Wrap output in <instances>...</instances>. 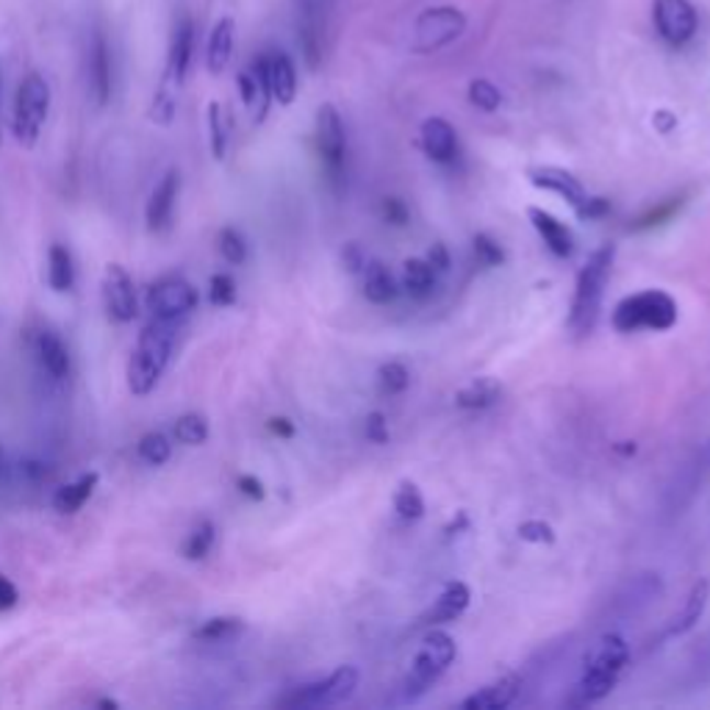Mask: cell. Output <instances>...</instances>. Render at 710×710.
Wrapping results in <instances>:
<instances>
[{
	"instance_id": "obj_1",
	"label": "cell",
	"mask_w": 710,
	"mask_h": 710,
	"mask_svg": "<svg viewBox=\"0 0 710 710\" xmlns=\"http://www.w3.org/2000/svg\"><path fill=\"white\" fill-rule=\"evenodd\" d=\"M630 664V646L619 633H608L591 646L583 664V675L577 686L572 688L570 705H594L602 702L613 688L619 686V677L624 675Z\"/></svg>"
},
{
	"instance_id": "obj_2",
	"label": "cell",
	"mask_w": 710,
	"mask_h": 710,
	"mask_svg": "<svg viewBox=\"0 0 710 710\" xmlns=\"http://www.w3.org/2000/svg\"><path fill=\"white\" fill-rule=\"evenodd\" d=\"M172 347H176V323L150 319L142 328L134 352H131L128 372H125L128 392L134 397H147L156 392L172 361Z\"/></svg>"
},
{
	"instance_id": "obj_3",
	"label": "cell",
	"mask_w": 710,
	"mask_h": 710,
	"mask_svg": "<svg viewBox=\"0 0 710 710\" xmlns=\"http://www.w3.org/2000/svg\"><path fill=\"white\" fill-rule=\"evenodd\" d=\"M613 261H617V247L602 245L588 256L583 270L577 272L575 297L570 308V328L575 336H588L597 325L599 312H602L605 286L611 281Z\"/></svg>"
},
{
	"instance_id": "obj_4",
	"label": "cell",
	"mask_w": 710,
	"mask_h": 710,
	"mask_svg": "<svg viewBox=\"0 0 710 710\" xmlns=\"http://www.w3.org/2000/svg\"><path fill=\"white\" fill-rule=\"evenodd\" d=\"M677 317H680V308L669 292L644 289V292L619 300L611 314V325L617 334H639V330L664 334V330L675 328Z\"/></svg>"
},
{
	"instance_id": "obj_5",
	"label": "cell",
	"mask_w": 710,
	"mask_h": 710,
	"mask_svg": "<svg viewBox=\"0 0 710 710\" xmlns=\"http://www.w3.org/2000/svg\"><path fill=\"white\" fill-rule=\"evenodd\" d=\"M455 655H459L455 639L450 633H444V630H430L425 635L422 646L417 650V655H414L412 669H408V675L403 680L405 702H417L419 697H425L441 680V675L450 669Z\"/></svg>"
},
{
	"instance_id": "obj_6",
	"label": "cell",
	"mask_w": 710,
	"mask_h": 710,
	"mask_svg": "<svg viewBox=\"0 0 710 710\" xmlns=\"http://www.w3.org/2000/svg\"><path fill=\"white\" fill-rule=\"evenodd\" d=\"M50 83L42 72H29V76L20 81L18 94H14V114H12V134L14 142L25 150L40 142L42 128L47 123V114H50Z\"/></svg>"
},
{
	"instance_id": "obj_7",
	"label": "cell",
	"mask_w": 710,
	"mask_h": 710,
	"mask_svg": "<svg viewBox=\"0 0 710 710\" xmlns=\"http://www.w3.org/2000/svg\"><path fill=\"white\" fill-rule=\"evenodd\" d=\"M314 145H317V156L323 161L325 181L330 183L336 194H341L347 187V128L334 103H323L317 109Z\"/></svg>"
},
{
	"instance_id": "obj_8",
	"label": "cell",
	"mask_w": 710,
	"mask_h": 710,
	"mask_svg": "<svg viewBox=\"0 0 710 710\" xmlns=\"http://www.w3.org/2000/svg\"><path fill=\"white\" fill-rule=\"evenodd\" d=\"M294 9H297V42L303 59L308 70H319L328 56L336 0H294Z\"/></svg>"
},
{
	"instance_id": "obj_9",
	"label": "cell",
	"mask_w": 710,
	"mask_h": 710,
	"mask_svg": "<svg viewBox=\"0 0 710 710\" xmlns=\"http://www.w3.org/2000/svg\"><path fill=\"white\" fill-rule=\"evenodd\" d=\"M359 669L356 666H339L336 672H330L325 680L308 683V686H300L294 691H289L286 697L281 699V708H294V710H308V708H334V705L350 702L356 688H359Z\"/></svg>"
},
{
	"instance_id": "obj_10",
	"label": "cell",
	"mask_w": 710,
	"mask_h": 710,
	"mask_svg": "<svg viewBox=\"0 0 710 710\" xmlns=\"http://www.w3.org/2000/svg\"><path fill=\"white\" fill-rule=\"evenodd\" d=\"M466 31V14L459 7H430L414 23V54H436L461 40Z\"/></svg>"
},
{
	"instance_id": "obj_11",
	"label": "cell",
	"mask_w": 710,
	"mask_h": 710,
	"mask_svg": "<svg viewBox=\"0 0 710 710\" xmlns=\"http://www.w3.org/2000/svg\"><path fill=\"white\" fill-rule=\"evenodd\" d=\"M198 289L183 275H165L147 289V312L161 323H181L198 308Z\"/></svg>"
},
{
	"instance_id": "obj_12",
	"label": "cell",
	"mask_w": 710,
	"mask_h": 710,
	"mask_svg": "<svg viewBox=\"0 0 710 710\" xmlns=\"http://www.w3.org/2000/svg\"><path fill=\"white\" fill-rule=\"evenodd\" d=\"M652 23L657 36L672 47H683L697 36L699 18L691 0H655Z\"/></svg>"
},
{
	"instance_id": "obj_13",
	"label": "cell",
	"mask_w": 710,
	"mask_h": 710,
	"mask_svg": "<svg viewBox=\"0 0 710 710\" xmlns=\"http://www.w3.org/2000/svg\"><path fill=\"white\" fill-rule=\"evenodd\" d=\"M100 289H103V306H106L109 319L120 325L134 323L136 314H139V303H136L134 278L128 275L123 264L106 267Z\"/></svg>"
},
{
	"instance_id": "obj_14",
	"label": "cell",
	"mask_w": 710,
	"mask_h": 710,
	"mask_svg": "<svg viewBox=\"0 0 710 710\" xmlns=\"http://www.w3.org/2000/svg\"><path fill=\"white\" fill-rule=\"evenodd\" d=\"M87 76H89V92H92L98 106H106L114 92V67H112V45H109L103 31H94L92 42H89L87 54Z\"/></svg>"
},
{
	"instance_id": "obj_15",
	"label": "cell",
	"mask_w": 710,
	"mask_h": 710,
	"mask_svg": "<svg viewBox=\"0 0 710 710\" xmlns=\"http://www.w3.org/2000/svg\"><path fill=\"white\" fill-rule=\"evenodd\" d=\"M178 194H181V172L172 167L161 176V181L156 183V189L150 192V200L145 206V223L150 234H165L170 230L172 217H176Z\"/></svg>"
},
{
	"instance_id": "obj_16",
	"label": "cell",
	"mask_w": 710,
	"mask_h": 710,
	"mask_svg": "<svg viewBox=\"0 0 710 710\" xmlns=\"http://www.w3.org/2000/svg\"><path fill=\"white\" fill-rule=\"evenodd\" d=\"M236 87H239V98H241V103L247 106V112L252 114V120H256V123H264L267 114H270V103H272L264 56H259V59L252 61L250 67L239 70V76H236Z\"/></svg>"
},
{
	"instance_id": "obj_17",
	"label": "cell",
	"mask_w": 710,
	"mask_h": 710,
	"mask_svg": "<svg viewBox=\"0 0 710 710\" xmlns=\"http://www.w3.org/2000/svg\"><path fill=\"white\" fill-rule=\"evenodd\" d=\"M528 178L536 189H544V192H552V194H557L561 200H566V203L572 206V212H577V209H581L588 198V192H586V187L581 183V178L572 176V172L564 170V167H550V165L530 167Z\"/></svg>"
},
{
	"instance_id": "obj_18",
	"label": "cell",
	"mask_w": 710,
	"mask_h": 710,
	"mask_svg": "<svg viewBox=\"0 0 710 710\" xmlns=\"http://www.w3.org/2000/svg\"><path fill=\"white\" fill-rule=\"evenodd\" d=\"M419 142H422V150L428 154L430 161L436 165H455L459 159V134L447 123L444 117H428L419 128Z\"/></svg>"
},
{
	"instance_id": "obj_19",
	"label": "cell",
	"mask_w": 710,
	"mask_h": 710,
	"mask_svg": "<svg viewBox=\"0 0 710 710\" xmlns=\"http://www.w3.org/2000/svg\"><path fill=\"white\" fill-rule=\"evenodd\" d=\"M522 694V675L511 672V675H503L499 680L488 683V686L477 688L470 697L461 702L464 710H505L511 708L514 702Z\"/></svg>"
},
{
	"instance_id": "obj_20",
	"label": "cell",
	"mask_w": 710,
	"mask_h": 710,
	"mask_svg": "<svg viewBox=\"0 0 710 710\" xmlns=\"http://www.w3.org/2000/svg\"><path fill=\"white\" fill-rule=\"evenodd\" d=\"M194 45H198V31H194L192 18H181L178 20L176 31H172L170 54H167V70H165V76H170L172 81L181 83V87L183 81H187L189 70H192Z\"/></svg>"
},
{
	"instance_id": "obj_21",
	"label": "cell",
	"mask_w": 710,
	"mask_h": 710,
	"mask_svg": "<svg viewBox=\"0 0 710 710\" xmlns=\"http://www.w3.org/2000/svg\"><path fill=\"white\" fill-rule=\"evenodd\" d=\"M528 219H530V225H533L536 234L541 236V241H544L546 250H550L555 259H570L572 252H575V236H572V230L566 228V225L555 217V214L544 212V209H539V206H530Z\"/></svg>"
},
{
	"instance_id": "obj_22",
	"label": "cell",
	"mask_w": 710,
	"mask_h": 710,
	"mask_svg": "<svg viewBox=\"0 0 710 710\" xmlns=\"http://www.w3.org/2000/svg\"><path fill=\"white\" fill-rule=\"evenodd\" d=\"M470 602H472L470 586L461 581H450L444 588H441L439 597L433 599V605H430L428 611H425L422 622L430 624V628H436V624L455 622V619L464 617L466 608H470Z\"/></svg>"
},
{
	"instance_id": "obj_23",
	"label": "cell",
	"mask_w": 710,
	"mask_h": 710,
	"mask_svg": "<svg viewBox=\"0 0 710 710\" xmlns=\"http://www.w3.org/2000/svg\"><path fill=\"white\" fill-rule=\"evenodd\" d=\"M267 81H270L272 100L278 106H292L294 98H297V67L289 59L283 50H275V54H267Z\"/></svg>"
},
{
	"instance_id": "obj_24",
	"label": "cell",
	"mask_w": 710,
	"mask_h": 710,
	"mask_svg": "<svg viewBox=\"0 0 710 710\" xmlns=\"http://www.w3.org/2000/svg\"><path fill=\"white\" fill-rule=\"evenodd\" d=\"M34 352H36V361H40V367L50 377L61 381V377L70 375V350H67V345L61 341V336L56 334V330H50V328L36 330Z\"/></svg>"
},
{
	"instance_id": "obj_25",
	"label": "cell",
	"mask_w": 710,
	"mask_h": 710,
	"mask_svg": "<svg viewBox=\"0 0 710 710\" xmlns=\"http://www.w3.org/2000/svg\"><path fill=\"white\" fill-rule=\"evenodd\" d=\"M236 50V23L230 18L217 20V25L209 34L206 45V70L212 76H223L228 70L230 59H234Z\"/></svg>"
},
{
	"instance_id": "obj_26",
	"label": "cell",
	"mask_w": 710,
	"mask_h": 710,
	"mask_svg": "<svg viewBox=\"0 0 710 710\" xmlns=\"http://www.w3.org/2000/svg\"><path fill=\"white\" fill-rule=\"evenodd\" d=\"M708 599H710V583L702 577V581L694 583L691 591H688V597H686V602H683V608L675 613V617H672L669 628H666V635L677 639V635L691 633V630L699 624V619H702L705 608H708Z\"/></svg>"
},
{
	"instance_id": "obj_27",
	"label": "cell",
	"mask_w": 710,
	"mask_h": 710,
	"mask_svg": "<svg viewBox=\"0 0 710 710\" xmlns=\"http://www.w3.org/2000/svg\"><path fill=\"white\" fill-rule=\"evenodd\" d=\"M499 399H503V386L494 377H475V381H470L455 392V405H459L461 412L472 414L488 412Z\"/></svg>"
},
{
	"instance_id": "obj_28",
	"label": "cell",
	"mask_w": 710,
	"mask_h": 710,
	"mask_svg": "<svg viewBox=\"0 0 710 710\" xmlns=\"http://www.w3.org/2000/svg\"><path fill=\"white\" fill-rule=\"evenodd\" d=\"M361 283H364V297L375 306H388L399 294L397 278L381 261H367L364 272H361Z\"/></svg>"
},
{
	"instance_id": "obj_29",
	"label": "cell",
	"mask_w": 710,
	"mask_h": 710,
	"mask_svg": "<svg viewBox=\"0 0 710 710\" xmlns=\"http://www.w3.org/2000/svg\"><path fill=\"white\" fill-rule=\"evenodd\" d=\"M98 472H89V475H81L78 481L67 483L59 492L54 494V511L61 514V517H72L83 508V505L92 499L94 488H98Z\"/></svg>"
},
{
	"instance_id": "obj_30",
	"label": "cell",
	"mask_w": 710,
	"mask_h": 710,
	"mask_svg": "<svg viewBox=\"0 0 710 710\" xmlns=\"http://www.w3.org/2000/svg\"><path fill=\"white\" fill-rule=\"evenodd\" d=\"M436 281H439V272L428 264V259H408L403 264V275H399V289L408 297L425 300L433 294Z\"/></svg>"
},
{
	"instance_id": "obj_31",
	"label": "cell",
	"mask_w": 710,
	"mask_h": 710,
	"mask_svg": "<svg viewBox=\"0 0 710 710\" xmlns=\"http://www.w3.org/2000/svg\"><path fill=\"white\" fill-rule=\"evenodd\" d=\"M47 286L56 294H67L76 286V261H72L70 247L50 245L47 250Z\"/></svg>"
},
{
	"instance_id": "obj_32",
	"label": "cell",
	"mask_w": 710,
	"mask_h": 710,
	"mask_svg": "<svg viewBox=\"0 0 710 710\" xmlns=\"http://www.w3.org/2000/svg\"><path fill=\"white\" fill-rule=\"evenodd\" d=\"M245 633V622L239 617H214L194 628V639L206 641V644H228Z\"/></svg>"
},
{
	"instance_id": "obj_33",
	"label": "cell",
	"mask_w": 710,
	"mask_h": 710,
	"mask_svg": "<svg viewBox=\"0 0 710 710\" xmlns=\"http://www.w3.org/2000/svg\"><path fill=\"white\" fill-rule=\"evenodd\" d=\"M209 145H212V156L217 161H223L225 156H228L230 120L219 100H212V103H209Z\"/></svg>"
},
{
	"instance_id": "obj_34",
	"label": "cell",
	"mask_w": 710,
	"mask_h": 710,
	"mask_svg": "<svg viewBox=\"0 0 710 710\" xmlns=\"http://www.w3.org/2000/svg\"><path fill=\"white\" fill-rule=\"evenodd\" d=\"M178 92H181V83L172 81L170 76H161L159 89L154 94V103H150V120L156 125H172L178 114Z\"/></svg>"
},
{
	"instance_id": "obj_35",
	"label": "cell",
	"mask_w": 710,
	"mask_h": 710,
	"mask_svg": "<svg viewBox=\"0 0 710 710\" xmlns=\"http://www.w3.org/2000/svg\"><path fill=\"white\" fill-rule=\"evenodd\" d=\"M394 514H397L403 522H419L425 517V497L419 492V486L414 481H403L394 492Z\"/></svg>"
},
{
	"instance_id": "obj_36",
	"label": "cell",
	"mask_w": 710,
	"mask_h": 710,
	"mask_svg": "<svg viewBox=\"0 0 710 710\" xmlns=\"http://www.w3.org/2000/svg\"><path fill=\"white\" fill-rule=\"evenodd\" d=\"M176 439L187 447L206 444L209 441V419L203 414H183V417L176 419V428H172Z\"/></svg>"
},
{
	"instance_id": "obj_37",
	"label": "cell",
	"mask_w": 710,
	"mask_h": 710,
	"mask_svg": "<svg viewBox=\"0 0 710 710\" xmlns=\"http://www.w3.org/2000/svg\"><path fill=\"white\" fill-rule=\"evenodd\" d=\"M214 541H217V528L206 519V522H200L198 528L187 536V541H183V557H187V561H203V557H209V552H212Z\"/></svg>"
},
{
	"instance_id": "obj_38",
	"label": "cell",
	"mask_w": 710,
	"mask_h": 710,
	"mask_svg": "<svg viewBox=\"0 0 710 710\" xmlns=\"http://www.w3.org/2000/svg\"><path fill=\"white\" fill-rule=\"evenodd\" d=\"M408 386H412V372H408V367L403 361H386V364H381V370H377V388L383 394L397 397Z\"/></svg>"
},
{
	"instance_id": "obj_39",
	"label": "cell",
	"mask_w": 710,
	"mask_h": 710,
	"mask_svg": "<svg viewBox=\"0 0 710 710\" xmlns=\"http://www.w3.org/2000/svg\"><path fill=\"white\" fill-rule=\"evenodd\" d=\"M172 455V444L161 430H150L139 439V459L150 466H165Z\"/></svg>"
},
{
	"instance_id": "obj_40",
	"label": "cell",
	"mask_w": 710,
	"mask_h": 710,
	"mask_svg": "<svg viewBox=\"0 0 710 710\" xmlns=\"http://www.w3.org/2000/svg\"><path fill=\"white\" fill-rule=\"evenodd\" d=\"M466 94H470L472 106L486 114H494L499 109V103H503V92H499L488 78H475V81H470Z\"/></svg>"
},
{
	"instance_id": "obj_41",
	"label": "cell",
	"mask_w": 710,
	"mask_h": 710,
	"mask_svg": "<svg viewBox=\"0 0 710 710\" xmlns=\"http://www.w3.org/2000/svg\"><path fill=\"white\" fill-rule=\"evenodd\" d=\"M217 247H219V256H223L228 264L239 267L247 261V239L239 234L236 228H223L217 236Z\"/></svg>"
},
{
	"instance_id": "obj_42",
	"label": "cell",
	"mask_w": 710,
	"mask_h": 710,
	"mask_svg": "<svg viewBox=\"0 0 710 710\" xmlns=\"http://www.w3.org/2000/svg\"><path fill=\"white\" fill-rule=\"evenodd\" d=\"M472 252H475L477 264L486 267V270H494V267L505 264L503 245L488 234H475V239H472Z\"/></svg>"
},
{
	"instance_id": "obj_43",
	"label": "cell",
	"mask_w": 710,
	"mask_h": 710,
	"mask_svg": "<svg viewBox=\"0 0 710 710\" xmlns=\"http://www.w3.org/2000/svg\"><path fill=\"white\" fill-rule=\"evenodd\" d=\"M519 539L528 541V544H539V546H550L555 544V528H552L550 522H544V519H528V522H522L517 528Z\"/></svg>"
},
{
	"instance_id": "obj_44",
	"label": "cell",
	"mask_w": 710,
	"mask_h": 710,
	"mask_svg": "<svg viewBox=\"0 0 710 710\" xmlns=\"http://www.w3.org/2000/svg\"><path fill=\"white\" fill-rule=\"evenodd\" d=\"M236 281L228 275V272H217L209 283V300H212L217 308H228L236 303Z\"/></svg>"
},
{
	"instance_id": "obj_45",
	"label": "cell",
	"mask_w": 710,
	"mask_h": 710,
	"mask_svg": "<svg viewBox=\"0 0 710 710\" xmlns=\"http://www.w3.org/2000/svg\"><path fill=\"white\" fill-rule=\"evenodd\" d=\"M364 436L370 444H388V439H392V433H388V422H386V414L383 412H372L367 414L364 419Z\"/></svg>"
},
{
	"instance_id": "obj_46",
	"label": "cell",
	"mask_w": 710,
	"mask_h": 710,
	"mask_svg": "<svg viewBox=\"0 0 710 710\" xmlns=\"http://www.w3.org/2000/svg\"><path fill=\"white\" fill-rule=\"evenodd\" d=\"M408 217H412V212H408V206H405V200H399V198H383L381 200V219L386 225L403 228V225L408 223Z\"/></svg>"
},
{
	"instance_id": "obj_47",
	"label": "cell",
	"mask_w": 710,
	"mask_h": 710,
	"mask_svg": "<svg viewBox=\"0 0 710 710\" xmlns=\"http://www.w3.org/2000/svg\"><path fill=\"white\" fill-rule=\"evenodd\" d=\"M680 206H683V198L666 200V203H661V206H657V209H650V212H646L644 217H639V223H635V228H652V225L666 223V219H669L672 214H675Z\"/></svg>"
},
{
	"instance_id": "obj_48",
	"label": "cell",
	"mask_w": 710,
	"mask_h": 710,
	"mask_svg": "<svg viewBox=\"0 0 710 710\" xmlns=\"http://www.w3.org/2000/svg\"><path fill=\"white\" fill-rule=\"evenodd\" d=\"M608 212H611V203L605 198H586V203H583L575 214L583 223H597V219H602Z\"/></svg>"
},
{
	"instance_id": "obj_49",
	"label": "cell",
	"mask_w": 710,
	"mask_h": 710,
	"mask_svg": "<svg viewBox=\"0 0 710 710\" xmlns=\"http://www.w3.org/2000/svg\"><path fill=\"white\" fill-rule=\"evenodd\" d=\"M341 259H345V267L352 272V275H361V272H364V267H367V261H370L364 256V252H361V247L356 245V241H350V245L345 247Z\"/></svg>"
},
{
	"instance_id": "obj_50",
	"label": "cell",
	"mask_w": 710,
	"mask_h": 710,
	"mask_svg": "<svg viewBox=\"0 0 710 710\" xmlns=\"http://www.w3.org/2000/svg\"><path fill=\"white\" fill-rule=\"evenodd\" d=\"M236 486H239V492L245 494V497H250L252 503H261V499L267 497L264 483H261L256 475H239V481H236Z\"/></svg>"
},
{
	"instance_id": "obj_51",
	"label": "cell",
	"mask_w": 710,
	"mask_h": 710,
	"mask_svg": "<svg viewBox=\"0 0 710 710\" xmlns=\"http://www.w3.org/2000/svg\"><path fill=\"white\" fill-rule=\"evenodd\" d=\"M425 259H428V264L433 267L436 272H439V275H444L447 270H450V264H452V259H450V250H447L444 245H441V241H436L433 247H430L428 250V256H425Z\"/></svg>"
},
{
	"instance_id": "obj_52",
	"label": "cell",
	"mask_w": 710,
	"mask_h": 710,
	"mask_svg": "<svg viewBox=\"0 0 710 710\" xmlns=\"http://www.w3.org/2000/svg\"><path fill=\"white\" fill-rule=\"evenodd\" d=\"M20 602V591L7 575H0V613L12 611L14 605Z\"/></svg>"
},
{
	"instance_id": "obj_53",
	"label": "cell",
	"mask_w": 710,
	"mask_h": 710,
	"mask_svg": "<svg viewBox=\"0 0 710 710\" xmlns=\"http://www.w3.org/2000/svg\"><path fill=\"white\" fill-rule=\"evenodd\" d=\"M710 472V441L702 447V452L697 455V464H694L691 470V488H699V483H702V477Z\"/></svg>"
},
{
	"instance_id": "obj_54",
	"label": "cell",
	"mask_w": 710,
	"mask_h": 710,
	"mask_svg": "<svg viewBox=\"0 0 710 710\" xmlns=\"http://www.w3.org/2000/svg\"><path fill=\"white\" fill-rule=\"evenodd\" d=\"M652 125H655L657 134H672L677 128V117L669 112V109H661V112L652 114Z\"/></svg>"
},
{
	"instance_id": "obj_55",
	"label": "cell",
	"mask_w": 710,
	"mask_h": 710,
	"mask_svg": "<svg viewBox=\"0 0 710 710\" xmlns=\"http://www.w3.org/2000/svg\"><path fill=\"white\" fill-rule=\"evenodd\" d=\"M267 430H270L272 436H278V439H292L294 436V422L286 417H272L270 422H267Z\"/></svg>"
},
{
	"instance_id": "obj_56",
	"label": "cell",
	"mask_w": 710,
	"mask_h": 710,
	"mask_svg": "<svg viewBox=\"0 0 710 710\" xmlns=\"http://www.w3.org/2000/svg\"><path fill=\"white\" fill-rule=\"evenodd\" d=\"M466 528H470V517H466L464 511H459V519H452V522L447 525L444 533L452 539V536H461V530H466Z\"/></svg>"
}]
</instances>
